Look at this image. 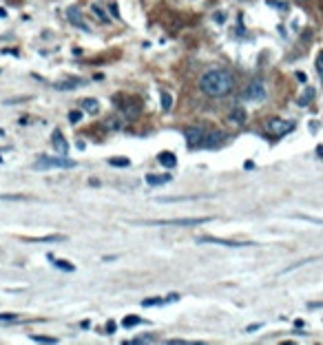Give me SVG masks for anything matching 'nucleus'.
<instances>
[{"instance_id": "bb28decb", "label": "nucleus", "mask_w": 323, "mask_h": 345, "mask_svg": "<svg viewBox=\"0 0 323 345\" xmlns=\"http://www.w3.org/2000/svg\"><path fill=\"white\" fill-rule=\"evenodd\" d=\"M151 341H153V339H149V337H146V339H133L131 343H151Z\"/></svg>"}, {"instance_id": "ddd939ff", "label": "nucleus", "mask_w": 323, "mask_h": 345, "mask_svg": "<svg viewBox=\"0 0 323 345\" xmlns=\"http://www.w3.org/2000/svg\"><path fill=\"white\" fill-rule=\"evenodd\" d=\"M160 164L162 166H166V168H173L175 164H177V159H175V155L173 153H160Z\"/></svg>"}, {"instance_id": "423d86ee", "label": "nucleus", "mask_w": 323, "mask_h": 345, "mask_svg": "<svg viewBox=\"0 0 323 345\" xmlns=\"http://www.w3.org/2000/svg\"><path fill=\"white\" fill-rule=\"evenodd\" d=\"M244 100H250V102H259V100H264L266 98V87H264V82L261 80H255V82H250L248 87L244 89Z\"/></svg>"}, {"instance_id": "7ed1b4c3", "label": "nucleus", "mask_w": 323, "mask_h": 345, "mask_svg": "<svg viewBox=\"0 0 323 345\" xmlns=\"http://www.w3.org/2000/svg\"><path fill=\"white\" fill-rule=\"evenodd\" d=\"M36 168H75V162L73 159H66L64 155H60V157H47V155H42V157H38V162L33 164Z\"/></svg>"}, {"instance_id": "6e6552de", "label": "nucleus", "mask_w": 323, "mask_h": 345, "mask_svg": "<svg viewBox=\"0 0 323 345\" xmlns=\"http://www.w3.org/2000/svg\"><path fill=\"white\" fill-rule=\"evenodd\" d=\"M202 244H219V246H228V248H241V246H253V244H241V242H228V239H217V237H202Z\"/></svg>"}, {"instance_id": "f257e3e1", "label": "nucleus", "mask_w": 323, "mask_h": 345, "mask_svg": "<svg viewBox=\"0 0 323 345\" xmlns=\"http://www.w3.org/2000/svg\"><path fill=\"white\" fill-rule=\"evenodd\" d=\"M232 87H235V78H232L230 71H224V69L206 71L202 75V80H199V89L211 98L226 96V93L232 91Z\"/></svg>"}, {"instance_id": "dca6fc26", "label": "nucleus", "mask_w": 323, "mask_h": 345, "mask_svg": "<svg viewBox=\"0 0 323 345\" xmlns=\"http://www.w3.org/2000/svg\"><path fill=\"white\" fill-rule=\"evenodd\" d=\"M160 104H162V108H164V111H170V106H173V98H170V93L162 91L160 93Z\"/></svg>"}, {"instance_id": "5701e85b", "label": "nucleus", "mask_w": 323, "mask_h": 345, "mask_svg": "<svg viewBox=\"0 0 323 345\" xmlns=\"http://www.w3.org/2000/svg\"><path fill=\"white\" fill-rule=\"evenodd\" d=\"M80 120H82V111H71L69 113V122H71V124H78Z\"/></svg>"}, {"instance_id": "9d476101", "label": "nucleus", "mask_w": 323, "mask_h": 345, "mask_svg": "<svg viewBox=\"0 0 323 345\" xmlns=\"http://www.w3.org/2000/svg\"><path fill=\"white\" fill-rule=\"evenodd\" d=\"M54 148L58 150L60 155H66V150H69V144L64 142V138H62V133H60V131H55V133H54Z\"/></svg>"}, {"instance_id": "a878e982", "label": "nucleus", "mask_w": 323, "mask_h": 345, "mask_svg": "<svg viewBox=\"0 0 323 345\" xmlns=\"http://www.w3.org/2000/svg\"><path fill=\"white\" fill-rule=\"evenodd\" d=\"M16 314H0V321H13Z\"/></svg>"}, {"instance_id": "412c9836", "label": "nucleus", "mask_w": 323, "mask_h": 345, "mask_svg": "<svg viewBox=\"0 0 323 345\" xmlns=\"http://www.w3.org/2000/svg\"><path fill=\"white\" fill-rule=\"evenodd\" d=\"M140 323H142L140 316H124V321H122L124 328H135V325H140Z\"/></svg>"}, {"instance_id": "c85d7f7f", "label": "nucleus", "mask_w": 323, "mask_h": 345, "mask_svg": "<svg viewBox=\"0 0 323 345\" xmlns=\"http://www.w3.org/2000/svg\"><path fill=\"white\" fill-rule=\"evenodd\" d=\"M317 153H319V155H323V146H319V148H317Z\"/></svg>"}, {"instance_id": "aec40b11", "label": "nucleus", "mask_w": 323, "mask_h": 345, "mask_svg": "<svg viewBox=\"0 0 323 345\" xmlns=\"http://www.w3.org/2000/svg\"><path fill=\"white\" fill-rule=\"evenodd\" d=\"M91 11L98 16V20H100V22H108V16L102 11V7H100V4H91Z\"/></svg>"}, {"instance_id": "f03ea898", "label": "nucleus", "mask_w": 323, "mask_h": 345, "mask_svg": "<svg viewBox=\"0 0 323 345\" xmlns=\"http://www.w3.org/2000/svg\"><path fill=\"white\" fill-rule=\"evenodd\" d=\"M184 135H186L191 148H215L219 146V140L224 138L221 133H208L204 126H188Z\"/></svg>"}, {"instance_id": "f3484780", "label": "nucleus", "mask_w": 323, "mask_h": 345, "mask_svg": "<svg viewBox=\"0 0 323 345\" xmlns=\"http://www.w3.org/2000/svg\"><path fill=\"white\" fill-rule=\"evenodd\" d=\"M49 259L54 261V266H55V268H60V270H64V272H71V270H73V266H71L69 261H64V259H54L51 254H49Z\"/></svg>"}, {"instance_id": "6ab92c4d", "label": "nucleus", "mask_w": 323, "mask_h": 345, "mask_svg": "<svg viewBox=\"0 0 323 345\" xmlns=\"http://www.w3.org/2000/svg\"><path fill=\"white\" fill-rule=\"evenodd\" d=\"M27 242H38V244H47V242H64L62 235H54V237H38V239H27Z\"/></svg>"}, {"instance_id": "f8f14e48", "label": "nucleus", "mask_w": 323, "mask_h": 345, "mask_svg": "<svg viewBox=\"0 0 323 345\" xmlns=\"http://www.w3.org/2000/svg\"><path fill=\"white\" fill-rule=\"evenodd\" d=\"M166 182H170V175H146V184L149 186H162Z\"/></svg>"}, {"instance_id": "9b49d317", "label": "nucleus", "mask_w": 323, "mask_h": 345, "mask_svg": "<svg viewBox=\"0 0 323 345\" xmlns=\"http://www.w3.org/2000/svg\"><path fill=\"white\" fill-rule=\"evenodd\" d=\"M230 122H235L237 126H244L246 124V111L241 106H235L230 111Z\"/></svg>"}, {"instance_id": "393cba45", "label": "nucleus", "mask_w": 323, "mask_h": 345, "mask_svg": "<svg viewBox=\"0 0 323 345\" xmlns=\"http://www.w3.org/2000/svg\"><path fill=\"white\" fill-rule=\"evenodd\" d=\"M317 69H319V75H321V80H323V53L319 55V60H317Z\"/></svg>"}, {"instance_id": "0eeeda50", "label": "nucleus", "mask_w": 323, "mask_h": 345, "mask_svg": "<svg viewBox=\"0 0 323 345\" xmlns=\"http://www.w3.org/2000/svg\"><path fill=\"white\" fill-rule=\"evenodd\" d=\"M66 18H69V22L73 27H78V29H82V31H91L89 29V25L82 20V13H80V9L78 7H69L66 9Z\"/></svg>"}, {"instance_id": "cd10ccee", "label": "nucleus", "mask_w": 323, "mask_h": 345, "mask_svg": "<svg viewBox=\"0 0 323 345\" xmlns=\"http://www.w3.org/2000/svg\"><path fill=\"white\" fill-rule=\"evenodd\" d=\"M4 16H7V11H4V9L0 7V18H4Z\"/></svg>"}, {"instance_id": "a211bd4d", "label": "nucleus", "mask_w": 323, "mask_h": 345, "mask_svg": "<svg viewBox=\"0 0 323 345\" xmlns=\"http://www.w3.org/2000/svg\"><path fill=\"white\" fill-rule=\"evenodd\" d=\"M84 80H66V82H60L55 84V89H60V91H66V89H75V84H82Z\"/></svg>"}, {"instance_id": "20e7f679", "label": "nucleus", "mask_w": 323, "mask_h": 345, "mask_svg": "<svg viewBox=\"0 0 323 345\" xmlns=\"http://www.w3.org/2000/svg\"><path fill=\"white\" fill-rule=\"evenodd\" d=\"M211 221V217H191V219H155L146 221L149 226H199Z\"/></svg>"}, {"instance_id": "2eb2a0df", "label": "nucleus", "mask_w": 323, "mask_h": 345, "mask_svg": "<svg viewBox=\"0 0 323 345\" xmlns=\"http://www.w3.org/2000/svg\"><path fill=\"white\" fill-rule=\"evenodd\" d=\"M312 100H315V89L308 87V89H306V93H303V96L299 98V104H301V106H308V104H310Z\"/></svg>"}, {"instance_id": "4be33fe9", "label": "nucleus", "mask_w": 323, "mask_h": 345, "mask_svg": "<svg viewBox=\"0 0 323 345\" xmlns=\"http://www.w3.org/2000/svg\"><path fill=\"white\" fill-rule=\"evenodd\" d=\"M108 164H111V166H117V168H126V166H129V159H126V157H122V159H111V162H108Z\"/></svg>"}, {"instance_id": "1a4fd4ad", "label": "nucleus", "mask_w": 323, "mask_h": 345, "mask_svg": "<svg viewBox=\"0 0 323 345\" xmlns=\"http://www.w3.org/2000/svg\"><path fill=\"white\" fill-rule=\"evenodd\" d=\"M177 299H179L177 295H170V296H166V299H162V296H153V299H144V301H142V305H144V308H153V305L173 303V301H177Z\"/></svg>"}, {"instance_id": "b1692460", "label": "nucleus", "mask_w": 323, "mask_h": 345, "mask_svg": "<svg viewBox=\"0 0 323 345\" xmlns=\"http://www.w3.org/2000/svg\"><path fill=\"white\" fill-rule=\"evenodd\" d=\"M31 341L33 343H58L55 339H51V337H31Z\"/></svg>"}, {"instance_id": "39448f33", "label": "nucleus", "mask_w": 323, "mask_h": 345, "mask_svg": "<svg viewBox=\"0 0 323 345\" xmlns=\"http://www.w3.org/2000/svg\"><path fill=\"white\" fill-rule=\"evenodd\" d=\"M266 129H268L270 135H274V138H281V135H286V133H290V131H294V124H292V122H286V120H279V117H274V120H268Z\"/></svg>"}, {"instance_id": "4468645a", "label": "nucleus", "mask_w": 323, "mask_h": 345, "mask_svg": "<svg viewBox=\"0 0 323 345\" xmlns=\"http://www.w3.org/2000/svg\"><path fill=\"white\" fill-rule=\"evenodd\" d=\"M82 111H87V113H93V115H96V113L100 111V106H98V100H91V98H89V100H82Z\"/></svg>"}]
</instances>
